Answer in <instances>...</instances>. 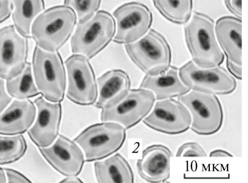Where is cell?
Listing matches in <instances>:
<instances>
[{
    "instance_id": "obj_1",
    "label": "cell",
    "mask_w": 248,
    "mask_h": 183,
    "mask_svg": "<svg viewBox=\"0 0 248 183\" xmlns=\"http://www.w3.org/2000/svg\"><path fill=\"white\" fill-rule=\"evenodd\" d=\"M77 22L74 10L66 5L51 7L33 21L31 37L36 45L49 52L57 51L70 37Z\"/></svg>"
},
{
    "instance_id": "obj_2",
    "label": "cell",
    "mask_w": 248,
    "mask_h": 183,
    "mask_svg": "<svg viewBox=\"0 0 248 183\" xmlns=\"http://www.w3.org/2000/svg\"><path fill=\"white\" fill-rule=\"evenodd\" d=\"M184 28L185 40L193 62L202 68L219 66L224 55L217 42L213 20L195 12Z\"/></svg>"
},
{
    "instance_id": "obj_3",
    "label": "cell",
    "mask_w": 248,
    "mask_h": 183,
    "mask_svg": "<svg viewBox=\"0 0 248 183\" xmlns=\"http://www.w3.org/2000/svg\"><path fill=\"white\" fill-rule=\"evenodd\" d=\"M31 66L35 84L42 97L50 102L62 101L66 90V77L59 53L45 51L36 45Z\"/></svg>"
},
{
    "instance_id": "obj_4",
    "label": "cell",
    "mask_w": 248,
    "mask_h": 183,
    "mask_svg": "<svg viewBox=\"0 0 248 183\" xmlns=\"http://www.w3.org/2000/svg\"><path fill=\"white\" fill-rule=\"evenodd\" d=\"M115 30L113 16L107 11H98L85 22L78 23L71 40L72 53L93 58L109 43Z\"/></svg>"
},
{
    "instance_id": "obj_5",
    "label": "cell",
    "mask_w": 248,
    "mask_h": 183,
    "mask_svg": "<svg viewBox=\"0 0 248 183\" xmlns=\"http://www.w3.org/2000/svg\"><path fill=\"white\" fill-rule=\"evenodd\" d=\"M126 137L125 128L113 122L92 125L83 130L75 139L85 156V161L101 160L118 150Z\"/></svg>"
},
{
    "instance_id": "obj_6",
    "label": "cell",
    "mask_w": 248,
    "mask_h": 183,
    "mask_svg": "<svg viewBox=\"0 0 248 183\" xmlns=\"http://www.w3.org/2000/svg\"><path fill=\"white\" fill-rule=\"evenodd\" d=\"M127 55L146 75H155L170 66L171 49L167 40L154 29L132 43L125 44Z\"/></svg>"
},
{
    "instance_id": "obj_7",
    "label": "cell",
    "mask_w": 248,
    "mask_h": 183,
    "mask_svg": "<svg viewBox=\"0 0 248 183\" xmlns=\"http://www.w3.org/2000/svg\"><path fill=\"white\" fill-rule=\"evenodd\" d=\"M188 110L191 129L200 135H211L221 127L224 118L221 103L216 94L190 90L178 97Z\"/></svg>"
},
{
    "instance_id": "obj_8",
    "label": "cell",
    "mask_w": 248,
    "mask_h": 183,
    "mask_svg": "<svg viewBox=\"0 0 248 183\" xmlns=\"http://www.w3.org/2000/svg\"><path fill=\"white\" fill-rule=\"evenodd\" d=\"M155 100L150 90L141 88L129 90L117 103L102 109L101 120L115 122L129 129L150 113Z\"/></svg>"
},
{
    "instance_id": "obj_9",
    "label": "cell",
    "mask_w": 248,
    "mask_h": 183,
    "mask_svg": "<svg viewBox=\"0 0 248 183\" xmlns=\"http://www.w3.org/2000/svg\"><path fill=\"white\" fill-rule=\"evenodd\" d=\"M178 73L182 82L190 90L227 95L233 92L236 87L232 75L219 66L202 68L190 61L179 69Z\"/></svg>"
},
{
    "instance_id": "obj_10",
    "label": "cell",
    "mask_w": 248,
    "mask_h": 183,
    "mask_svg": "<svg viewBox=\"0 0 248 183\" xmlns=\"http://www.w3.org/2000/svg\"><path fill=\"white\" fill-rule=\"evenodd\" d=\"M67 73V98L80 105L94 104L97 98V83L88 59L74 54L65 61Z\"/></svg>"
},
{
    "instance_id": "obj_11",
    "label": "cell",
    "mask_w": 248,
    "mask_h": 183,
    "mask_svg": "<svg viewBox=\"0 0 248 183\" xmlns=\"http://www.w3.org/2000/svg\"><path fill=\"white\" fill-rule=\"evenodd\" d=\"M143 120L145 125L157 131L170 135L183 133L190 127V114L181 101L172 98L158 100Z\"/></svg>"
},
{
    "instance_id": "obj_12",
    "label": "cell",
    "mask_w": 248,
    "mask_h": 183,
    "mask_svg": "<svg viewBox=\"0 0 248 183\" xmlns=\"http://www.w3.org/2000/svg\"><path fill=\"white\" fill-rule=\"evenodd\" d=\"M113 15L117 24L113 41L120 44L132 43L142 37L150 28L153 19L148 8L138 2L120 6Z\"/></svg>"
},
{
    "instance_id": "obj_13",
    "label": "cell",
    "mask_w": 248,
    "mask_h": 183,
    "mask_svg": "<svg viewBox=\"0 0 248 183\" xmlns=\"http://www.w3.org/2000/svg\"><path fill=\"white\" fill-rule=\"evenodd\" d=\"M27 38L21 35L14 25L0 29V77L10 80L19 75L27 62Z\"/></svg>"
},
{
    "instance_id": "obj_14",
    "label": "cell",
    "mask_w": 248,
    "mask_h": 183,
    "mask_svg": "<svg viewBox=\"0 0 248 183\" xmlns=\"http://www.w3.org/2000/svg\"><path fill=\"white\" fill-rule=\"evenodd\" d=\"M39 149L47 162L62 175L77 176L80 173L84 163V155L74 141L60 135L50 145Z\"/></svg>"
},
{
    "instance_id": "obj_15",
    "label": "cell",
    "mask_w": 248,
    "mask_h": 183,
    "mask_svg": "<svg viewBox=\"0 0 248 183\" xmlns=\"http://www.w3.org/2000/svg\"><path fill=\"white\" fill-rule=\"evenodd\" d=\"M33 103L36 108V117L28 134L38 147H47L58 137L62 106L60 102H48L43 97L37 98Z\"/></svg>"
},
{
    "instance_id": "obj_16",
    "label": "cell",
    "mask_w": 248,
    "mask_h": 183,
    "mask_svg": "<svg viewBox=\"0 0 248 183\" xmlns=\"http://www.w3.org/2000/svg\"><path fill=\"white\" fill-rule=\"evenodd\" d=\"M172 156L170 150L164 145L148 146L137 162L139 174L149 183L166 182L170 177V160Z\"/></svg>"
},
{
    "instance_id": "obj_17",
    "label": "cell",
    "mask_w": 248,
    "mask_h": 183,
    "mask_svg": "<svg viewBox=\"0 0 248 183\" xmlns=\"http://www.w3.org/2000/svg\"><path fill=\"white\" fill-rule=\"evenodd\" d=\"M36 115V106L31 100H14L0 114V134L14 135L25 132L33 124Z\"/></svg>"
},
{
    "instance_id": "obj_18",
    "label": "cell",
    "mask_w": 248,
    "mask_h": 183,
    "mask_svg": "<svg viewBox=\"0 0 248 183\" xmlns=\"http://www.w3.org/2000/svg\"><path fill=\"white\" fill-rule=\"evenodd\" d=\"M98 94L95 104L104 109L115 104L129 91L130 80L125 71L120 69L109 70L97 79Z\"/></svg>"
},
{
    "instance_id": "obj_19",
    "label": "cell",
    "mask_w": 248,
    "mask_h": 183,
    "mask_svg": "<svg viewBox=\"0 0 248 183\" xmlns=\"http://www.w3.org/2000/svg\"><path fill=\"white\" fill-rule=\"evenodd\" d=\"M140 88L152 92L157 100L178 97L190 90L181 81L177 68L173 66L157 75H146Z\"/></svg>"
},
{
    "instance_id": "obj_20",
    "label": "cell",
    "mask_w": 248,
    "mask_h": 183,
    "mask_svg": "<svg viewBox=\"0 0 248 183\" xmlns=\"http://www.w3.org/2000/svg\"><path fill=\"white\" fill-rule=\"evenodd\" d=\"M215 31L217 39L227 59L241 65L242 21L240 18L225 16L217 21Z\"/></svg>"
},
{
    "instance_id": "obj_21",
    "label": "cell",
    "mask_w": 248,
    "mask_h": 183,
    "mask_svg": "<svg viewBox=\"0 0 248 183\" xmlns=\"http://www.w3.org/2000/svg\"><path fill=\"white\" fill-rule=\"evenodd\" d=\"M94 170L98 183L134 182V175L129 164L119 154L95 162L94 163Z\"/></svg>"
},
{
    "instance_id": "obj_22",
    "label": "cell",
    "mask_w": 248,
    "mask_h": 183,
    "mask_svg": "<svg viewBox=\"0 0 248 183\" xmlns=\"http://www.w3.org/2000/svg\"><path fill=\"white\" fill-rule=\"evenodd\" d=\"M11 0L14 26L21 35L31 37L32 23L44 10V0Z\"/></svg>"
},
{
    "instance_id": "obj_23",
    "label": "cell",
    "mask_w": 248,
    "mask_h": 183,
    "mask_svg": "<svg viewBox=\"0 0 248 183\" xmlns=\"http://www.w3.org/2000/svg\"><path fill=\"white\" fill-rule=\"evenodd\" d=\"M5 87L8 94L17 99H28L40 94L35 84L30 62H27L19 75L6 80Z\"/></svg>"
},
{
    "instance_id": "obj_24",
    "label": "cell",
    "mask_w": 248,
    "mask_h": 183,
    "mask_svg": "<svg viewBox=\"0 0 248 183\" xmlns=\"http://www.w3.org/2000/svg\"><path fill=\"white\" fill-rule=\"evenodd\" d=\"M159 13L167 20L177 24L187 22L191 15L192 0H153Z\"/></svg>"
},
{
    "instance_id": "obj_25",
    "label": "cell",
    "mask_w": 248,
    "mask_h": 183,
    "mask_svg": "<svg viewBox=\"0 0 248 183\" xmlns=\"http://www.w3.org/2000/svg\"><path fill=\"white\" fill-rule=\"evenodd\" d=\"M27 148L25 139L21 134L0 135V165L18 160L24 156Z\"/></svg>"
},
{
    "instance_id": "obj_26",
    "label": "cell",
    "mask_w": 248,
    "mask_h": 183,
    "mask_svg": "<svg viewBox=\"0 0 248 183\" xmlns=\"http://www.w3.org/2000/svg\"><path fill=\"white\" fill-rule=\"evenodd\" d=\"M101 0H64L65 5L72 7L76 12L78 23L90 19L98 9Z\"/></svg>"
},
{
    "instance_id": "obj_27",
    "label": "cell",
    "mask_w": 248,
    "mask_h": 183,
    "mask_svg": "<svg viewBox=\"0 0 248 183\" xmlns=\"http://www.w3.org/2000/svg\"><path fill=\"white\" fill-rule=\"evenodd\" d=\"M207 154L202 147L196 142H187L181 145L177 150L176 157H206Z\"/></svg>"
},
{
    "instance_id": "obj_28",
    "label": "cell",
    "mask_w": 248,
    "mask_h": 183,
    "mask_svg": "<svg viewBox=\"0 0 248 183\" xmlns=\"http://www.w3.org/2000/svg\"><path fill=\"white\" fill-rule=\"evenodd\" d=\"M3 169L8 183H29L31 182L28 178L16 170L9 168H4Z\"/></svg>"
},
{
    "instance_id": "obj_29",
    "label": "cell",
    "mask_w": 248,
    "mask_h": 183,
    "mask_svg": "<svg viewBox=\"0 0 248 183\" xmlns=\"http://www.w3.org/2000/svg\"><path fill=\"white\" fill-rule=\"evenodd\" d=\"M12 98L8 94L4 81L0 77V114L12 101Z\"/></svg>"
},
{
    "instance_id": "obj_30",
    "label": "cell",
    "mask_w": 248,
    "mask_h": 183,
    "mask_svg": "<svg viewBox=\"0 0 248 183\" xmlns=\"http://www.w3.org/2000/svg\"><path fill=\"white\" fill-rule=\"evenodd\" d=\"M12 11L11 0H0V23L10 17Z\"/></svg>"
},
{
    "instance_id": "obj_31",
    "label": "cell",
    "mask_w": 248,
    "mask_h": 183,
    "mask_svg": "<svg viewBox=\"0 0 248 183\" xmlns=\"http://www.w3.org/2000/svg\"><path fill=\"white\" fill-rule=\"evenodd\" d=\"M242 0H224L228 9L238 18L242 17Z\"/></svg>"
},
{
    "instance_id": "obj_32",
    "label": "cell",
    "mask_w": 248,
    "mask_h": 183,
    "mask_svg": "<svg viewBox=\"0 0 248 183\" xmlns=\"http://www.w3.org/2000/svg\"><path fill=\"white\" fill-rule=\"evenodd\" d=\"M227 67L229 73L238 79L242 78L241 65L227 59Z\"/></svg>"
},
{
    "instance_id": "obj_33",
    "label": "cell",
    "mask_w": 248,
    "mask_h": 183,
    "mask_svg": "<svg viewBox=\"0 0 248 183\" xmlns=\"http://www.w3.org/2000/svg\"><path fill=\"white\" fill-rule=\"evenodd\" d=\"M209 156L211 157H231L233 156L225 150L216 149L210 152Z\"/></svg>"
},
{
    "instance_id": "obj_34",
    "label": "cell",
    "mask_w": 248,
    "mask_h": 183,
    "mask_svg": "<svg viewBox=\"0 0 248 183\" xmlns=\"http://www.w3.org/2000/svg\"><path fill=\"white\" fill-rule=\"evenodd\" d=\"M60 183H82V181L77 176H69L62 180Z\"/></svg>"
},
{
    "instance_id": "obj_35",
    "label": "cell",
    "mask_w": 248,
    "mask_h": 183,
    "mask_svg": "<svg viewBox=\"0 0 248 183\" xmlns=\"http://www.w3.org/2000/svg\"><path fill=\"white\" fill-rule=\"evenodd\" d=\"M7 181L4 170L0 167V183H6Z\"/></svg>"
}]
</instances>
